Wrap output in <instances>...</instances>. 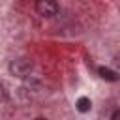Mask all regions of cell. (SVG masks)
<instances>
[{
  "label": "cell",
  "instance_id": "6da1fadb",
  "mask_svg": "<svg viewBox=\"0 0 120 120\" xmlns=\"http://www.w3.org/2000/svg\"><path fill=\"white\" fill-rule=\"evenodd\" d=\"M32 68H34V62L30 58H26V56H21V58H15V60L9 62V73L13 77H19V79L30 75Z\"/></svg>",
  "mask_w": 120,
  "mask_h": 120
},
{
  "label": "cell",
  "instance_id": "7a4b0ae2",
  "mask_svg": "<svg viewBox=\"0 0 120 120\" xmlns=\"http://www.w3.org/2000/svg\"><path fill=\"white\" fill-rule=\"evenodd\" d=\"M34 8H36V13L41 15L43 19H51V17L58 15V11H60V6L56 0H36Z\"/></svg>",
  "mask_w": 120,
  "mask_h": 120
},
{
  "label": "cell",
  "instance_id": "3957f363",
  "mask_svg": "<svg viewBox=\"0 0 120 120\" xmlns=\"http://www.w3.org/2000/svg\"><path fill=\"white\" fill-rule=\"evenodd\" d=\"M98 73H99V77L101 79H105V81H111V82H116L118 81V73L116 71H112V69H109V68H98Z\"/></svg>",
  "mask_w": 120,
  "mask_h": 120
},
{
  "label": "cell",
  "instance_id": "277c9868",
  "mask_svg": "<svg viewBox=\"0 0 120 120\" xmlns=\"http://www.w3.org/2000/svg\"><path fill=\"white\" fill-rule=\"evenodd\" d=\"M75 105H77V111H79V112H88V111L92 109V101H90V98H79Z\"/></svg>",
  "mask_w": 120,
  "mask_h": 120
}]
</instances>
